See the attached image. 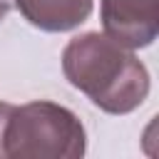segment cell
Returning a JSON list of instances; mask_svg holds the SVG:
<instances>
[{
	"label": "cell",
	"mask_w": 159,
	"mask_h": 159,
	"mask_svg": "<svg viewBox=\"0 0 159 159\" xmlns=\"http://www.w3.org/2000/svg\"><path fill=\"white\" fill-rule=\"evenodd\" d=\"M62 72L70 84L107 114H129L149 94L144 62L104 32L72 37L62 50Z\"/></svg>",
	"instance_id": "6da1fadb"
},
{
	"label": "cell",
	"mask_w": 159,
	"mask_h": 159,
	"mask_svg": "<svg viewBox=\"0 0 159 159\" xmlns=\"http://www.w3.org/2000/svg\"><path fill=\"white\" fill-rule=\"evenodd\" d=\"M84 149L87 134L72 109L47 99L10 107L2 159H77Z\"/></svg>",
	"instance_id": "7a4b0ae2"
},
{
	"label": "cell",
	"mask_w": 159,
	"mask_h": 159,
	"mask_svg": "<svg viewBox=\"0 0 159 159\" xmlns=\"http://www.w3.org/2000/svg\"><path fill=\"white\" fill-rule=\"evenodd\" d=\"M104 35L139 50L149 47L159 32V0H99Z\"/></svg>",
	"instance_id": "3957f363"
},
{
	"label": "cell",
	"mask_w": 159,
	"mask_h": 159,
	"mask_svg": "<svg viewBox=\"0 0 159 159\" xmlns=\"http://www.w3.org/2000/svg\"><path fill=\"white\" fill-rule=\"evenodd\" d=\"M94 0H15L20 15L42 32H67L92 15Z\"/></svg>",
	"instance_id": "277c9868"
},
{
	"label": "cell",
	"mask_w": 159,
	"mask_h": 159,
	"mask_svg": "<svg viewBox=\"0 0 159 159\" xmlns=\"http://www.w3.org/2000/svg\"><path fill=\"white\" fill-rule=\"evenodd\" d=\"M10 102H0V159H2V129H5V119H7V112H10Z\"/></svg>",
	"instance_id": "5b68a950"
},
{
	"label": "cell",
	"mask_w": 159,
	"mask_h": 159,
	"mask_svg": "<svg viewBox=\"0 0 159 159\" xmlns=\"http://www.w3.org/2000/svg\"><path fill=\"white\" fill-rule=\"evenodd\" d=\"M7 10H10V2H7V0H0V22L5 20V15H7Z\"/></svg>",
	"instance_id": "8992f818"
}]
</instances>
